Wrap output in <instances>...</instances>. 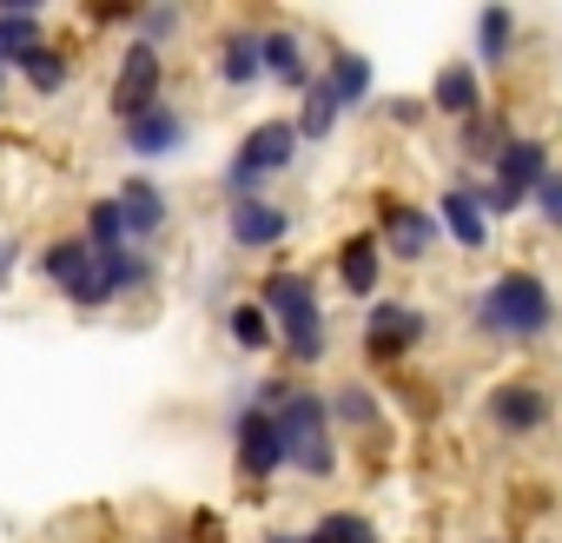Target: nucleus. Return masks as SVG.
<instances>
[{"label":"nucleus","instance_id":"f257e3e1","mask_svg":"<svg viewBox=\"0 0 562 543\" xmlns=\"http://www.w3.org/2000/svg\"><path fill=\"white\" fill-rule=\"evenodd\" d=\"M463 339L490 352H542L562 339V292L529 258H503L463 306Z\"/></svg>","mask_w":562,"mask_h":543},{"label":"nucleus","instance_id":"f03ea898","mask_svg":"<svg viewBox=\"0 0 562 543\" xmlns=\"http://www.w3.org/2000/svg\"><path fill=\"white\" fill-rule=\"evenodd\" d=\"M251 299L271 312L278 325V358H285V372H325L331 352H338V319H331V299L318 286L312 265H265Z\"/></svg>","mask_w":562,"mask_h":543},{"label":"nucleus","instance_id":"7ed1b4c3","mask_svg":"<svg viewBox=\"0 0 562 543\" xmlns=\"http://www.w3.org/2000/svg\"><path fill=\"white\" fill-rule=\"evenodd\" d=\"M278 431H285V477L312 484V490H331L345 477V437H338V418H331V391L299 378V391L278 405Z\"/></svg>","mask_w":562,"mask_h":543},{"label":"nucleus","instance_id":"20e7f679","mask_svg":"<svg viewBox=\"0 0 562 543\" xmlns=\"http://www.w3.org/2000/svg\"><path fill=\"white\" fill-rule=\"evenodd\" d=\"M430 339H437V312L430 306H417V299H404V292H384L378 306H364V319H358V358H364V372L371 378H404L424 352H430Z\"/></svg>","mask_w":562,"mask_h":543},{"label":"nucleus","instance_id":"39448f33","mask_svg":"<svg viewBox=\"0 0 562 543\" xmlns=\"http://www.w3.org/2000/svg\"><path fill=\"white\" fill-rule=\"evenodd\" d=\"M562 159H555V140L549 133H516L496 159H490V173H463L470 186H476V199H483V212L496 219V225H509V219H522L529 212V199H536V186L555 173Z\"/></svg>","mask_w":562,"mask_h":543},{"label":"nucleus","instance_id":"423d86ee","mask_svg":"<svg viewBox=\"0 0 562 543\" xmlns=\"http://www.w3.org/2000/svg\"><path fill=\"white\" fill-rule=\"evenodd\" d=\"M476 411H483L490 437H503V444H536V437H549V431L562 424V398H555L549 378H536V372H503V378H490Z\"/></svg>","mask_w":562,"mask_h":543},{"label":"nucleus","instance_id":"0eeeda50","mask_svg":"<svg viewBox=\"0 0 562 543\" xmlns=\"http://www.w3.org/2000/svg\"><path fill=\"white\" fill-rule=\"evenodd\" d=\"M331 391V418H338V437H345V457H358V464H384L391 457V444H397V424H391V398H384V385L378 378H338V385H325Z\"/></svg>","mask_w":562,"mask_h":543},{"label":"nucleus","instance_id":"6e6552de","mask_svg":"<svg viewBox=\"0 0 562 543\" xmlns=\"http://www.w3.org/2000/svg\"><path fill=\"white\" fill-rule=\"evenodd\" d=\"M371 232H378V245L391 252V272H424V265L443 252V225H437L430 199L397 192V186L371 199Z\"/></svg>","mask_w":562,"mask_h":543},{"label":"nucleus","instance_id":"1a4fd4ad","mask_svg":"<svg viewBox=\"0 0 562 543\" xmlns=\"http://www.w3.org/2000/svg\"><path fill=\"white\" fill-rule=\"evenodd\" d=\"M225 444H232V477L245 490H271L285 484V431H278V411L238 398L225 411Z\"/></svg>","mask_w":562,"mask_h":543},{"label":"nucleus","instance_id":"9d476101","mask_svg":"<svg viewBox=\"0 0 562 543\" xmlns=\"http://www.w3.org/2000/svg\"><path fill=\"white\" fill-rule=\"evenodd\" d=\"M172 100V54L146 47V41H120L113 47V74H106V120L126 126L133 113Z\"/></svg>","mask_w":562,"mask_h":543},{"label":"nucleus","instance_id":"9b49d317","mask_svg":"<svg viewBox=\"0 0 562 543\" xmlns=\"http://www.w3.org/2000/svg\"><path fill=\"white\" fill-rule=\"evenodd\" d=\"M305 133H299V120L292 113H265V120H251L245 133H238V146L225 153L232 166H245V173H258L265 186H278V179H292L299 166H305Z\"/></svg>","mask_w":562,"mask_h":543},{"label":"nucleus","instance_id":"f8f14e48","mask_svg":"<svg viewBox=\"0 0 562 543\" xmlns=\"http://www.w3.org/2000/svg\"><path fill=\"white\" fill-rule=\"evenodd\" d=\"M120 133V153L133 159V173H153V166H166V159H186V146H192V113L179 107V100H159V107H146V113H133L126 126H113Z\"/></svg>","mask_w":562,"mask_h":543},{"label":"nucleus","instance_id":"ddd939ff","mask_svg":"<svg viewBox=\"0 0 562 543\" xmlns=\"http://www.w3.org/2000/svg\"><path fill=\"white\" fill-rule=\"evenodd\" d=\"M331 286H338V299H351V306H378V299L391 292V252L378 245L371 225L338 232V245H331Z\"/></svg>","mask_w":562,"mask_h":543},{"label":"nucleus","instance_id":"4468645a","mask_svg":"<svg viewBox=\"0 0 562 543\" xmlns=\"http://www.w3.org/2000/svg\"><path fill=\"white\" fill-rule=\"evenodd\" d=\"M299 239V212L285 199H245V206H225V245L238 258H278Z\"/></svg>","mask_w":562,"mask_h":543},{"label":"nucleus","instance_id":"2eb2a0df","mask_svg":"<svg viewBox=\"0 0 562 543\" xmlns=\"http://www.w3.org/2000/svg\"><path fill=\"white\" fill-rule=\"evenodd\" d=\"M430 212H437V225H443V245H450V252L483 258V252L496 245V219L483 212V199H476V186H470L463 173H450V179L430 192Z\"/></svg>","mask_w":562,"mask_h":543},{"label":"nucleus","instance_id":"dca6fc26","mask_svg":"<svg viewBox=\"0 0 562 543\" xmlns=\"http://www.w3.org/2000/svg\"><path fill=\"white\" fill-rule=\"evenodd\" d=\"M258 41H265V80L285 100H299L325 74V60L312 54V27L305 21H258Z\"/></svg>","mask_w":562,"mask_h":543},{"label":"nucleus","instance_id":"f3484780","mask_svg":"<svg viewBox=\"0 0 562 543\" xmlns=\"http://www.w3.org/2000/svg\"><path fill=\"white\" fill-rule=\"evenodd\" d=\"M424 100H430V113H437L443 126H463V120H476V113H490V107H496V100H490V74H483L470 54L437 60V74H430Z\"/></svg>","mask_w":562,"mask_h":543},{"label":"nucleus","instance_id":"a211bd4d","mask_svg":"<svg viewBox=\"0 0 562 543\" xmlns=\"http://www.w3.org/2000/svg\"><path fill=\"white\" fill-rule=\"evenodd\" d=\"M113 199H120V212H126L133 245H146V252H159V239L179 225V199L159 186V173H133V166H126V179L113 186Z\"/></svg>","mask_w":562,"mask_h":543},{"label":"nucleus","instance_id":"6ab92c4d","mask_svg":"<svg viewBox=\"0 0 562 543\" xmlns=\"http://www.w3.org/2000/svg\"><path fill=\"white\" fill-rule=\"evenodd\" d=\"M212 80H218V93H232V100H245V93H258V87H271L265 80V41H258V21H232L218 41H212Z\"/></svg>","mask_w":562,"mask_h":543},{"label":"nucleus","instance_id":"aec40b11","mask_svg":"<svg viewBox=\"0 0 562 543\" xmlns=\"http://www.w3.org/2000/svg\"><path fill=\"white\" fill-rule=\"evenodd\" d=\"M100 258H93V245L80 239V225H67V232H54V239H41L34 245V258H27V272H34V279L67 306L80 286H87V272H93Z\"/></svg>","mask_w":562,"mask_h":543},{"label":"nucleus","instance_id":"412c9836","mask_svg":"<svg viewBox=\"0 0 562 543\" xmlns=\"http://www.w3.org/2000/svg\"><path fill=\"white\" fill-rule=\"evenodd\" d=\"M470 60L483 74H509L522 60V14L509 8V0H490V8H476L470 21Z\"/></svg>","mask_w":562,"mask_h":543},{"label":"nucleus","instance_id":"4be33fe9","mask_svg":"<svg viewBox=\"0 0 562 543\" xmlns=\"http://www.w3.org/2000/svg\"><path fill=\"white\" fill-rule=\"evenodd\" d=\"M522 126H516V113L509 107H490V113H476V120H463V126H450V153H457V173H490V159L516 140Z\"/></svg>","mask_w":562,"mask_h":543},{"label":"nucleus","instance_id":"5701e85b","mask_svg":"<svg viewBox=\"0 0 562 543\" xmlns=\"http://www.w3.org/2000/svg\"><path fill=\"white\" fill-rule=\"evenodd\" d=\"M218 332H225V345H232L238 358H251V365L278 358V325H271V312H265L251 292H238V299L218 306Z\"/></svg>","mask_w":562,"mask_h":543},{"label":"nucleus","instance_id":"b1692460","mask_svg":"<svg viewBox=\"0 0 562 543\" xmlns=\"http://www.w3.org/2000/svg\"><path fill=\"white\" fill-rule=\"evenodd\" d=\"M14 80H21L34 100H67V93H74V80H80V54L54 34V41H41V47L14 67Z\"/></svg>","mask_w":562,"mask_h":543},{"label":"nucleus","instance_id":"393cba45","mask_svg":"<svg viewBox=\"0 0 562 543\" xmlns=\"http://www.w3.org/2000/svg\"><path fill=\"white\" fill-rule=\"evenodd\" d=\"M325 80H331V93H338V107L345 113H371V100H378V60L364 54V47H325Z\"/></svg>","mask_w":562,"mask_h":543},{"label":"nucleus","instance_id":"a878e982","mask_svg":"<svg viewBox=\"0 0 562 543\" xmlns=\"http://www.w3.org/2000/svg\"><path fill=\"white\" fill-rule=\"evenodd\" d=\"M41 41H54V21L41 0H0V67H21Z\"/></svg>","mask_w":562,"mask_h":543},{"label":"nucleus","instance_id":"bb28decb","mask_svg":"<svg viewBox=\"0 0 562 543\" xmlns=\"http://www.w3.org/2000/svg\"><path fill=\"white\" fill-rule=\"evenodd\" d=\"M100 272H106V292H113V306H133V299H146V292L159 286V252H146V245H126V252L100 258Z\"/></svg>","mask_w":562,"mask_h":543},{"label":"nucleus","instance_id":"cd10ccee","mask_svg":"<svg viewBox=\"0 0 562 543\" xmlns=\"http://www.w3.org/2000/svg\"><path fill=\"white\" fill-rule=\"evenodd\" d=\"M292 120H299V133H305V146H331L338 140V126L351 120L345 107H338V93H331V80L318 74L305 93H299V107H292Z\"/></svg>","mask_w":562,"mask_h":543},{"label":"nucleus","instance_id":"c85d7f7f","mask_svg":"<svg viewBox=\"0 0 562 543\" xmlns=\"http://www.w3.org/2000/svg\"><path fill=\"white\" fill-rule=\"evenodd\" d=\"M80 239L93 245V258H113V252H126V245H133L126 212H120V199H113V192H93V199L80 206Z\"/></svg>","mask_w":562,"mask_h":543},{"label":"nucleus","instance_id":"c756f323","mask_svg":"<svg viewBox=\"0 0 562 543\" xmlns=\"http://www.w3.org/2000/svg\"><path fill=\"white\" fill-rule=\"evenodd\" d=\"M186 34H192V14H186V0H146V8L133 14V34H126V41H146V47L172 54Z\"/></svg>","mask_w":562,"mask_h":543},{"label":"nucleus","instance_id":"7c9ffc66","mask_svg":"<svg viewBox=\"0 0 562 543\" xmlns=\"http://www.w3.org/2000/svg\"><path fill=\"white\" fill-rule=\"evenodd\" d=\"M305 543H384V530H378L371 510H358V503H331V510H318V517L305 523Z\"/></svg>","mask_w":562,"mask_h":543},{"label":"nucleus","instance_id":"2f4dec72","mask_svg":"<svg viewBox=\"0 0 562 543\" xmlns=\"http://www.w3.org/2000/svg\"><path fill=\"white\" fill-rule=\"evenodd\" d=\"M378 113H384V126H397V133H424V126L437 120L424 93H391V100H384Z\"/></svg>","mask_w":562,"mask_h":543},{"label":"nucleus","instance_id":"473e14b6","mask_svg":"<svg viewBox=\"0 0 562 543\" xmlns=\"http://www.w3.org/2000/svg\"><path fill=\"white\" fill-rule=\"evenodd\" d=\"M529 212H536V225H542V232H555V239H562V166H555V173L536 186Z\"/></svg>","mask_w":562,"mask_h":543},{"label":"nucleus","instance_id":"72a5a7b5","mask_svg":"<svg viewBox=\"0 0 562 543\" xmlns=\"http://www.w3.org/2000/svg\"><path fill=\"white\" fill-rule=\"evenodd\" d=\"M27 258H34V252H27V239H21V232H0V299H8V292L21 286Z\"/></svg>","mask_w":562,"mask_h":543},{"label":"nucleus","instance_id":"f704fd0d","mask_svg":"<svg viewBox=\"0 0 562 543\" xmlns=\"http://www.w3.org/2000/svg\"><path fill=\"white\" fill-rule=\"evenodd\" d=\"M258 543H305V530H292V523H265Z\"/></svg>","mask_w":562,"mask_h":543},{"label":"nucleus","instance_id":"c9c22d12","mask_svg":"<svg viewBox=\"0 0 562 543\" xmlns=\"http://www.w3.org/2000/svg\"><path fill=\"white\" fill-rule=\"evenodd\" d=\"M470 543H516V536H503V530H483V536H470Z\"/></svg>","mask_w":562,"mask_h":543},{"label":"nucleus","instance_id":"e433bc0d","mask_svg":"<svg viewBox=\"0 0 562 543\" xmlns=\"http://www.w3.org/2000/svg\"><path fill=\"white\" fill-rule=\"evenodd\" d=\"M8 87H14V67H0V107H8Z\"/></svg>","mask_w":562,"mask_h":543},{"label":"nucleus","instance_id":"4c0bfd02","mask_svg":"<svg viewBox=\"0 0 562 543\" xmlns=\"http://www.w3.org/2000/svg\"><path fill=\"white\" fill-rule=\"evenodd\" d=\"M516 543H549V536H516Z\"/></svg>","mask_w":562,"mask_h":543}]
</instances>
